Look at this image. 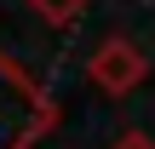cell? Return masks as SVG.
Masks as SVG:
<instances>
[{
    "label": "cell",
    "mask_w": 155,
    "mask_h": 149,
    "mask_svg": "<svg viewBox=\"0 0 155 149\" xmlns=\"http://www.w3.org/2000/svg\"><path fill=\"white\" fill-rule=\"evenodd\" d=\"M58 109L52 98L35 86V75L0 52V149H35L46 132H52Z\"/></svg>",
    "instance_id": "6da1fadb"
},
{
    "label": "cell",
    "mask_w": 155,
    "mask_h": 149,
    "mask_svg": "<svg viewBox=\"0 0 155 149\" xmlns=\"http://www.w3.org/2000/svg\"><path fill=\"white\" fill-rule=\"evenodd\" d=\"M86 75H92V86H98L104 98H127V92H138V86H144V75H150V57H144V52H138L127 34H109V40L92 52Z\"/></svg>",
    "instance_id": "7a4b0ae2"
},
{
    "label": "cell",
    "mask_w": 155,
    "mask_h": 149,
    "mask_svg": "<svg viewBox=\"0 0 155 149\" xmlns=\"http://www.w3.org/2000/svg\"><path fill=\"white\" fill-rule=\"evenodd\" d=\"M35 11L46 17V23H58V29H69L81 11H86V0H35Z\"/></svg>",
    "instance_id": "3957f363"
},
{
    "label": "cell",
    "mask_w": 155,
    "mask_h": 149,
    "mask_svg": "<svg viewBox=\"0 0 155 149\" xmlns=\"http://www.w3.org/2000/svg\"><path fill=\"white\" fill-rule=\"evenodd\" d=\"M109 149H155V138H150V132H121Z\"/></svg>",
    "instance_id": "277c9868"
}]
</instances>
